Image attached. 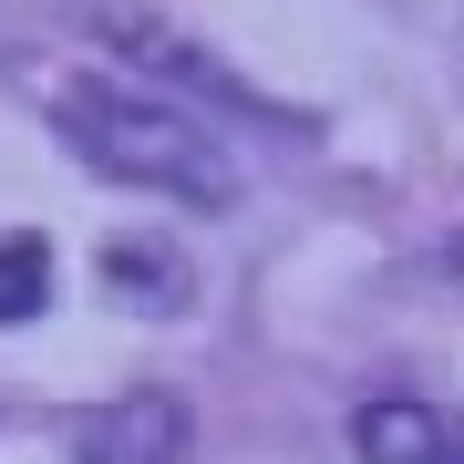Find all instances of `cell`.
<instances>
[{
    "label": "cell",
    "mask_w": 464,
    "mask_h": 464,
    "mask_svg": "<svg viewBox=\"0 0 464 464\" xmlns=\"http://www.w3.org/2000/svg\"><path fill=\"white\" fill-rule=\"evenodd\" d=\"M52 114H63L72 155L124 186H155V197H186V207H237V155L217 145L197 114H176V103H134L114 83H72V72H21Z\"/></svg>",
    "instance_id": "6da1fadb"
},
{
    "label": "cell",
    "mask_w": 464,
    "mask_h": 464,
    "mask_svg": "<svg viewBox=\"0 0 464 464\" xmlns=\"http://www.w3.org/2000/svg\"><path fill=\"white\" fill-rule=\"evenodd\" d=\"M103 42H114L134 72H155V83H176V93H207L217 114H258V124L279 114V103H268V93L248 83V72L227 63V52H207L197 32H176V21H166V11H145V0H103Z\"/></svg>",
    "instance_id": "7a4b0ae2"
},
{
    "label": "cell",
    "mask_w": 464,
    "mask_h": 464,
    "mask_svg": "<svg viewBox=\"0 0 464 464\" xmlns=\"http://www.w3.org/2000/svg\"><path fill=\"white\" fill-rule=\"evenodd\" d=\"M103 289L166 320V310L197 299V268H186V248H166V237H114V248H103Z\"/></svg>",
    "instance_id": "3957f363"
},
{
    "label": "cell",
    "mask_w": 464,
    "mask_h": 464,
    "mask_svg": "<svg viewBox=\"0 0 464 464\" xmlns=\"http://www.w3.org/2000/svg\"><path fill=\"white\" fill-rule=\"evenodd\" d=\"M351 454L362 464H444V423L423 402H362L351 413Z\"/></svg>",
    "instance_id": "277c9868"
},
{
    "label": "cell",
    "mask_w": 464,
    "mask_h": 464,
    "mask_svg": "<svg viewBox=\"0 0 464 464\" xmlns=\"http://www.w3.org/2000/svg\"><path fill=\"white\" fill-rule=\"evenodd\" d=\"M186 454V413L155 392H134L124 413H103V464H176Z\"/></svg>",
    "instance_id": "5b68a950"
},
{
    "label": "cell",
    "mask_w": 464,
    "mask_h": 464,
    "mask_svg": "<svg viewBox=\"0 0 464 464\" xmlns=\"http://www.w3.org/2000/svg\"><path fill=\"white\" fill-rule=\"evenodd\" d=\"M42 299H52V248H42L32 227H11V237H0V331L32 320Z\"/></svg>",
    "instance_id": "8992f818"
}]
</instances>
